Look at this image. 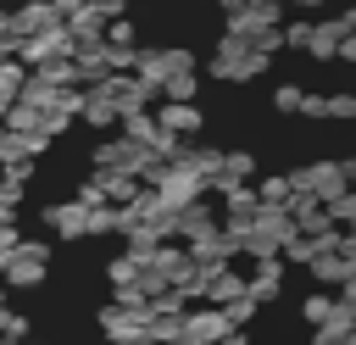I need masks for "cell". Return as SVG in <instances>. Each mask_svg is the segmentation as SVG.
<instances>
[{"mask_svg": "<svg viewBox=\"0 0 356 345\" xmlns=\"http://www.w3.org/2000/svg\"><path fill=\"white\" fill-rule=\"evenodd\" d=\"M0 273H6V256H0Z\"/></svg>", "mask_w": 356, "mask_h": 345, "instance_id": "obj_22", "label": "cell"}, {"mask_svg": "<svg viewBox=\"0 0 356 345\" xmlns=\"http://www.w3.org/2000/svg\"><path fill=\"white\" fill-rule=\"evenodd\" d=\"M222 317H228L234 328H245V323L256 317V300H250V295H239V300H228V306H222Z\"/></svg>", "mask_w": 356, "mask_h": 345, "instance_id": "obj_19", "label": "cell"}, {"mask_svg": "<svg viewBox=\"0 0 356 345\" xmlns=\"http://www.w3.org/2000/svg\"><path fill=\"white\" fill-rule=\"evenodd\" d=\"M334 306H339V300H334V295H312V300H306V306H300V317H306V323H312V328H323V323H328V317H334Z\"/></svg>", "mask_w": 356, "mask_h": 345, "instance_id": "obj_15", "label": "cell"}, {"mask_svg": "<svg viewBox=\"0 0 356 345\" xmlns=\"http://www.w3.org/2000/svg\"><path fill=\"white\" fill-rule=\"evenodd\" d=\"M39 223L56 234V239H89V206L83 200H50L39 211Z\"/></svg>", "mask_w": 356, "mask_h": 345, "instance_id": "obj_6", "label": "cell"}, {"mask_svg": "<svg viewBox=\"0 0 356 345\" xmlns=\"http://www.w3.org/2000/svg\"><path fill=\"white\" fill-rule=\"evenodd\" d=\"M156 122H161L172 139H189V134H200V122H206V117H200V106H195V100H167V106L156 111Z\"/></svg>", "mask_w": 356, "mask_h": 345, "instance_id": "obj_7", "label": "cell"}, {"mask_svg": "<svg viewBox=\"0 0 356 345\" xmlns=\"http://www.w3.org/2000/svg\"><path fill=\"white\" fill-rule=\"evenodd\" d=\"M195 89H200V78H195V67H189V72H172V78L161 83V95H167V100H195Z\"/></svg>", "mask_w": 356, "mask_h": 345, "instance_id": "obj_14", "label": "cell"}, {"mask_svg": "<svg viewBox=\"0 0 356 345\" xmlns=\"http://www.w3.org/2000/svg\"><path fill=\"white\" fill-rule=\"evenodd\" d=\"M33 172H39V161H28V156H22V161H6V167H0V178H6V184H22V189L33 184Z\"/></svg>", "mask_w": 356, "mask_h": 345, "instance_id": "obj_18", "label": "cell"}, {"mask_svg": "<svg viewBox=\"0 0 356 345\" xmlns=\"http://www.w3.org/2000/svg\"><path fill=\"white\" fill-rule=\"evenodd\" d=\"M106 45H111V50H139L134 22H128V17H111V22H106Z\"/></svg>", "mask_w": 356, "mask_h": 345, "instance_id": "obj_13", "label": "cell"}, {"mask_svg": "<svg viewBox=\"0 0 356 345\" xmlns=\"http://www.w3.org/2000/svg\"><path fill=\"white\" fill-rule=\"evenodd\" d=\"M17 245H22V228L17 223H0V256H11Z\"/></svg>", "mask_w": 356, "mask_h": 345, "instance_id": "obj_20", "label": "cell"}, {"mask_svg": "<svg viewBox=\"0 0 356 345\" xmlns=\"http://www.w3.org/2000/svg\"><path fill=\"white\" fill-rule=\"evenodd\" d=\"M273 106H278V111H300V106H306V89H300V83H278V89H273Z\"/></svg>", "mask_w": 356, "mask_h": 345, "instance_id": "obj_17", "label": "cell"}, {"mask_svg": "<svg viewBox=\"0 0 356 345\" xmlns=\"http://www.w3.org/2000/svg\"><path fill=\"white\" fill-rule=\"evenodd\" d=\"M44 273H50V245L22 234V245L6 256V273H0V284H6V289H39V284H44Z\"/></svg>", "mask_w": 356, "mask_h": 345, "instance_id": "obj_2", "label": "cell"}, {"mask_svg": "<svg viewBox=\"0 0 356 345\" xmlns=\"http://www.w3.org/2000/svg\"><path fill=\"white\" fill-rule=\"evenodd\" d=\"M228 334H234V323L222 317V306H195V312H184L178 345H222Z\"/></svg>", "mask_w": 356, "mask_h": 345, "instance_id": "obj_5", "label": "cell"}, {"mask_svg": "<svg viewBox=\"0 0 356 345\" xmlns=\"http://www.w3.org/2000/svg\"><path fill=\"white\" fill-rule=\"evenodd\" d=\"M278 289H284V262H278V256L256 262V273L245 278V295H250L256 306H267V300H278Z\"/></svg>", "mask_w": 356, "mask_h": 345, "instance_id": "obj_8", "label": "cell"}, {"mask_svg": "<svg viewBox=\"0 0 356 345\" xmlns=\"http://www.w3.org/2000/svg\"><path fill=\"white\" fill-rule=\"evenodd\" d=\"M89 11H100L111 22V17H128V0H89Z\"/></svg>", "mask_w": 356, "mask_h": 345, "instance_id": "obj_21", "label": "cell"}, {"mask_svg": "<svg viewBox=\"0 0 356 345\" xmlns=\"http://www.w3.org/2000/svg\"><path fill=\"white\" fill-rule=\"evenodd\" d=\"M145 306H150V300H145ZM145 306L106 300V306L95 312V323H100V334H106L111 345H150V334H145Z\"/></svg>", "mask_w": 356, "mask_h": 345, "instance_id": "obj_3", "label": "cell"}, {"mask_svg": "<svg viewBox=\"0 0 356 345\" xmlns=\"http://www.w3.org/2000/svg\"><path fill=\"white\" fill-rule=\"evenodd\" d=\"M206 228H217V211H211L206 200H189V206L172 211V234H178V239H195V234H206Z\"/></svg>", "mask_w": 356, "mask_h": 345, "instance_id": "obj_11", "label": "cell"}, {"mask_svg": "<svg viewBox=\"0 0 356 345\" xmlns=\"http://www.w3.org/2000/svg\"><path fill=\"white\" fill-rule=\"evenodd\" d=\"M28 334H33V323H28L22 312L6 306V312H0V339H28Z\"/></svg>", "mask_w": 356, "mask_h": 345, "instance_id": "obj_16", "label": "cell"}, {"mask_svg": "<svg viewBox=\"0 0 356 345\" xmlns=\"http://www.w3.org/2000/svg\"><path fill=\"white\" fill-rule=\"evenodd\" d=\"M267 50L261 45H250V39H239V33H222V45H217V56H211V78H222V83H250V78H261L267 72Z\"/></svg>", "mask_w": 356, "mask_h": 345, "instance_id": "obj_1", "label": "cell"}, {"mask_svg": "<svg viewBox=\"0 0 356 345\" xmlns=\"http://www.w3.org/2000/svg\"><path fill=\"white\" fill-rule=\"evenodd\" d=\"M245 295V273H234L228 262L222 267H206V300L211 306H228V300H239Z\"/></svg>", "mask_w": 356, "mask_h": 345, "instance_id": "obj_9", "label": "cell"}, {"mask_svg": "<svg viewBox=\"0 0 356 345\" xmlns=\"http://www.w3.org/2000/svg\"><path fill=\"white\" fill-rule=\"evenodd\" d=\"M78 122H89L95 134H106V128H117L122 122V111L100 95V89H83V106H78Z\"/></svg>", "mask_w": 356, "mask_h": 345, "instance_id": "obj_10", "label": "cell"}, {"mask_svg": "<svg viewBox=\"0 0 356 345\" xmlns=\"http://www.w3.org/2000/svg\"><path fill=\"white\" fill-rule=\"evenodd\" d=\"M22 83H28V67L17 56H0V117H6L11 100H22Z\"/></svg>", "mask_w": 356, "mask_h": 345, "instance_id": "obj_12", "label": "cell"}, {"mask_svg": "<svg viewBox=\"0 0 356 345\" xmlns=\"http://www.w3.org/2000/svg\"><path fill=\"white\" fill-rule=\"evenodd\" d=\"M6 22H11V39L22 45V39H33V33L61 28L67 17L56 11V0H22V6H11V11H6Z\"/></svg>", "mask_w": 356, "mask_h": 345, "instance_id": "obj_4", "label": "cell"}]
</instances>
